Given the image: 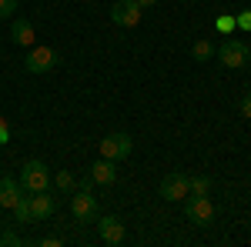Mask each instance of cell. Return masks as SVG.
I'll return each mask as SVG.
<instances>
[{
  "mask_svg": "<svg viewBox=\"0 0 251 247\" xmlns=\"http://www.w3.org/2000/svg\"><path fill=\"white\" fill-rule=\"evenodd\" d=\"M20 184L27 194H40V190H50V167L44 160H27L20 167Z\"/></svg>",
  "mask_w": 251,
  "mask_h": 247,
  "instance_id": "1",
  "label": "cell"
},
{
  "mask_svg": "<svg viewBox=\"0 0 251 247\" xmlns=\"http://www.w3.org/2000/svg\"><path fill=\"white\" fill-rule=\"evenodd\" d=\"M71 214H74V221H80V224H91V221H97V214H100V207H97V197L91 194V190L77 187L74 194H71Z\"/></svg>",
  "mask_w": 251,
  "mask_h": 247,
  "instance_id": "2",
  "label": "cell"
},
{
  "mask_svg": "<svg viewBox=\"0 0 251 247\" xmlns=\"http://www.w3.org/2000/svg\"><path fill=\"white\" fill-rule=\"evenodd\" d=\"M60 64V54L54 50V47H30V54H27V60H24V67H27V74H50L54 67Z\"/></svg>",
  "mask_w": 251,
  "mask_h": 247,
  "instance_id": "3",
  "label": "cell"
},
{
  "mask_svg": "<svg viewBox=\"0 0 251 247\" xmlns=\"http://www.w3.org/2000/svg\"><path fill=\"white\" fill-rule=\"evenodd\" d=\"M248 57H251L248 44H241V40H234V37L221 40V47H218V60H221L228 70H241V67L248 64Z\"/></svg>",
  "mask_w": 251,
  "mask_h": 247,
  "instance_id": "4",
  "label": "cell"
},
{
  "mask_svg": "<svg viewBox=\"0 0 251 247\" xmlns=\"http://www.w3.org/2000/svg\"><path fill=\"white\" fill-rule=\"evenodd\" d=\"M184 201H188V204H184V214H188V221H191V224L208 227V224L214 221V204H211V197H208V194H204V197H201V194H188Z\"/></svg>",
  "mask_w": 251,
  "mask_h": 247,
  "instance_id": "5",
  "label": "cell"
},
{
  "mask_svg": "<svg viewBox=\"0 0 251 247\" xmlns=\"http://www.w3.org/2000/svg\"><path fill=\"white\" fill-rule=\"evenodd\" d=\"M134 151V140H131V134H107L104 140H100V157L104 160H124V157H131Z\"/></svg>",
  "mask_w": 251,
  "mask_h": 247,
  "instance_id": "6",
  "label": "cell"
},
{
  "mask_svg": "<svg viewBox=\"0 0 251 247\" xmlns=\"http://www.w3.org/2000/svg\"><path fill=\"white\" fill-rule=\"evenodd\" d=\"M188 187H191V177L181 171H171L164 180H161V197L164 201H171V204H177V201H184L188 197Z\"/></svg>",
  "mask_w": 251,
  "mask_h": 247,
  "instance_id": "7",
  "label": "cell"
},
{
  "mask_svg": "<svg viewBox=\"0 0 251 247\" xmlns=\"http://www.w3.org/2000/svg\"><path fill=\"white\" fill-rule=\"evenodd\" d=\"M97 234H100V241H104V244H111V247L124 244V237H127L124 221L114 217V214H107V217H100V221H97Z\"/></svg>",
  "mask_w": 251,
  "mask_h": 247,
  "instance_id": "8",
  "label": "cell"
},
{
  "mask_svg": "<svg viewBox=\"0 0 251 247\" xmlns=\"http://www.w3.org/2000/svg\"><path fill=\"white\" fill-rule=\"evenodd\" d=\"M141 7H137L134 0H117L114 7H111V23H117V27H137L141 23Z\"/></svg>",
  "mask_w": 251,
  "mask_h": 247,
  "instance_id": "9",
  "label": "cell"
},
{
  "mask_svg": "<svg viewBox=\"0 0 251 247\" xmlns=\"http://www.w3.org/2000/svg\"><path fill=\"white\" fill-rule=\"evenodd\" d=\"M54 210H57V201H54L50 190H40V194L30 197V214H34V221H50Z\"/></svg>",
  "mask_w": 251,
  "mask_h": 247,
  "instance_id": "10",
  "label": "cell"
},
{
  "mask_svg": "<svg viewBox=\"0 0 251 247\" xmlns=\"http://www.w3.org/2000/svg\"><path fill=\"white\" fill-rule=\"evenodd\" d=\"M24 194H27V190L20 184V177H0V207L3 210H10Z\"/></svg>",
  "mask_w": 251,
  "mask_h": 247,
  "instance_id": "11",
  "label": "cell"
},
{
  "mask_svg": "<svg viewBox=\"0 0 251 247\" xmlns=\"http://www.w3.org/2000/svg\"><path fill=\"white\" fill-rule=\"evenodd\" d=\"M10 40H14L17 47H34V40H37L34 23H30L27 17H17L14 23H10Z\"/></svg>",
  "mask_w": 251,
  "mask_h": 247,
  "instance_id": "12",
  "label": "cell"
},
{
  "mask_svg": "<svg viewBox=\"0 0 251 247\" xmlns=\"http://www.w3.org/2000/svg\"><path fill=\"white\" fill-rule=\"evenodd\" d=\"M91 177H94V184H104V187H111V184H114L117 180V167H114V160H104V157H100V160H97V164H91Z\"/></svg>",
  "mask_w": 251,
  "mask_h": 247,
  "instance_id": "13",
  "label": "cell"
},
{
  "mask_svg": "<svg viewBox=\"0 0 251 247\" xmlns=\"http://www.w3.org/2000/svg\"><path fill=\"white\" fill-rule=\"evenodd\" d=\"M10 214H14V221H17V224H30V221H34V214H30V197L24 194L17 204L10 207Z\"/></svg>",
  "mask_w": 251,
  "mask_h": 247,
  "instance_id": "14",
  "label": "cell"
},
{
  "mask_svg": "<svg viewBox=\"0 0 251 247\" xmlns=\"http://www.w3.org/2000/svg\"><path fill=\"white\" fill-rule=\"evenodd\" d=\"M191 57L198 60V64H208V60H214V44H211V40H194Z\"/></svg>",
  "mask_w": 251,
  "mask_h": 247,
  "instance_id": "15",
  "label": "cell"
},
{
  "mask_svg": "<svg viewBox=\"0 0 251 247\" xmlns=\"http://www.w3.org/2000/svg\"><path fill=\"white\" fill-rule=\"evenodd\" d=\"M54 184H57V190H60V194H74V190H77V177H74L71 171H57Z\"/></svg>",
  "mask_w": 251,
  "mask_h": 247,
  "instance_id": "16",
  "label": "cell"
},
{
  "mask_svg": "<svg viewBox=\"0 0 251 247\" xmlns=\"http://www.w3.org/2000/svg\"><path fill=\"white\" fill-rule=\"evenodd\" d=\"M188 194H201V197H204V194H211V177H204V174H201V177H191Z\"/></svg>",
  "mask_w": 251,
  "mask_h": 247,
  "instance_id": "17",
  "label": "cell"
},
{
  "mask_svg": "<svg viewBox=\"0 0 251 247\" xmlns=\"http://www.w3.org/2000/svg\"><path fill=\"white\" fill-rule=\"evenodd\" d=\"M214 27H218V34H225V37H228V34H231V30L238 27V23H234V17H228V14H221V17L214 20Z\"/></svg>",
  "mask_w": 251,
  "mask_h": 247,
  "instance_id": "18",
  "label": "cell"
},
{
  "mask_svg": "<svg viewBox=\"0 0 251 247\" xmlns=\"http://www.w3.org/2000/svg\"><path fill=\"white\" fill-rule=\"evenodd\" d=\"M17 3H20V0H0V20L14 17V10H17Z\"/></svg>",
  "mask_w": 251,
  "mask_h": 247,
  "instance_id": "19",
  "label": "cell"
},
{
  "mask_svg": "<svg viewBox=\"0 0 251 247\" xmlns=\"http://www.w3.org/2000/svg\"><path fill=\"white\" fill-rule=\"evenodd\" d=\"M234 23H238L241 30H248V34H251V10H241V14L234 17Z\"/></svg>",
  "mask_w": 251,
  "mask_h": 247,
  "instance_id": "20",
  "label": "cell"
},
{
  "mask_svg": "<svg viewBox=\"0 0 251 247\" xmlns=\"http://www.w3.org/2000/svg\"><path fill=\"white\" fill-rule=\"evenodd\" d=\"M0 244H7V247H17V244H24V241H20V237L14 234V230H3V234H0Z\"/></svg>",
  "mask_w": 251,
  "mask_h": 247,
  "instance_id": "21",
  "label": "cell"
},
{
  "mask_svg": "<svg viewBox=\"0 0 251 247\" xmlns=\"http://www.w3.org/2000/svg\"><path fill=\"white\" fill-rule=\"evenodd\" d=\"M238 111H241V117H245V120H251V90L245 97H241V104H238Z\"/></svg>",
  "mask_w": 251,
  "mask_h": 247,
  "instance_id": "22",
  "label": "cell"
},
{
  "mask_svg": "<svg viewBox=\"0 0 251 247\" xmlns=\"http://www.w3.org/2000/svg\"><path fill=\"white\" fill-rule=\"evenodd\" d=\"M3 144H10V124L0 117V147H3Z\"/></svg>",
  "mask_w": 251,
  "mask_h": 247,
  "instance_id": "23",
  "label": "cell"
},
{
  "mask_svg": "<svg viewBox=\"0 0 251 247\" xmlns=\"http://www.w3.org/2000/svg\"><path fill=\"white\" fill-rule=\"evenodd\" d=\"M77 187H84V190H94V177H91V174H84V177H80V184Z\"/></svg>",
  "mask_w": 251,
  "mask_h": 247,
  "instance_id": "24",
  "label": "cell"
},
{
  "mask_svg": "<svg viewBox=\"0 0 251 247\" xmlns=\"http://www.w3.org/2000/svg\"><path fill=\"white\" fill-rule=\"evenodd\" d=\"M134 3H137V7H141V10H151V7H154L157 0H134Z\"/></svg>",
  "mask_w": 251,
  "mask_h": 247,
  "instance_id": "25",
  "label": "cell"
},
{
  "mask_svg": "<svg viewBox=\"0 0 251 247\" xmlns=\"http://www.w3.org/2000/svg\"><path fill=\"white\" fill-rule=\"evenodd\" d=\"M40 244H44V247H60V241H57V237H44Z\"/></svg>",
  "mask_w": 251,
  "mask_h": 247,
  "instance_id": "26",
  "label": "cell"
}]
</instances>
